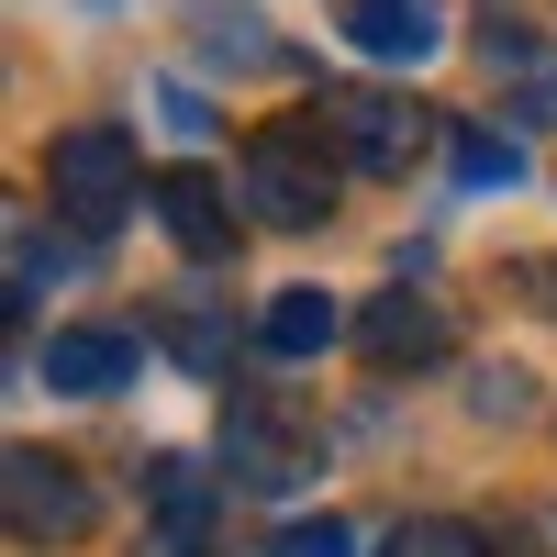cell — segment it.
I'll use <instances>...</instances> for the list:
<instances>
[{"mask_svg": "<svg viewBox=\"0 0 557 557\" xmlns=\"http://www.w3.org/2000/svg\"><path fill=\"white\" fill-rule=\"evenodd\" d=\"M235 201L246 223H268V235H312V223H335V146L301 123V134H257L246 168H235Z\"/></svg>", "mask_w": 557, "mask_h": 557, "instance_id": "2", "label": "cell"}, {"mask_svg": "<svg viewBox=\"0 0 557 557\" xmlns=\"http://www.w3.org/2000/svg\"><path fill=\"white\" fill-rule=\"evenodd\" d=\"M146 212L168 223V246H178V257H201V268H212V257H235V201H223L201 168H168V178H146Z\"/></svg>", "mask_w": 557, "mask_h": 557, "instance_id": "8", "label": "cell"}, {"mask_svg": "<svg viewBox=\"0 0 557 557\" xmlns=\"http://www.w3.org/2000/svg\"><path fill=\"white\" fill-rule=\"evenodd\" d=\"M0 502H12V535H23V546H78L89 524H101L89 480L67 469V457H45V446H12V469H0Z\"/></svg>", "mask_w": 557, "mask_h": 557, "instance_id": "4", "label": "cell"}, {"mask_svg": "<svg viewBox=\"0 0 557 557\" xmlns=\"http://www.w3.org/2000/svg\"><path fill=\"white\" fill-rule=\"evenodd\" d=\"M335 335H346V312L323 301V290H278V301L257 312V346H268V357H323Z\"/></svg>", "mask_w": 557, "mask_h": 557, "instance_id": "12", "label": "cell"}, {"mask_svg": "<svg viewBox=\"0 0 557 557\" xmlns=\"http://www.w3.org/2000/svg\"><path fill=\"white\" fill-rule=\"evenodd\" d=\"M346 34H357V57H380V67H424L446 45V0H346Z\"/></svg>", "mask_w": 557, "mask_h": 557, "instance_id": "10", "label": "cell"}, {"mask_svg": "<svg viewBox=\"0 0 557 557\" xmlns=\"http://www.w3.org/2000/svg\"><path fill=\"white\" fill-rule=\"evenodd\" d=\"M223 457H235L246 491H290V480L312 469V435H301L278 401H235V412H223Z\"/></svg>", "mask_w": 557, "mask_h": 557, "instance_id": "7", "label": "cell"}, {"mask_svg": "<svg viewBox=\"0 0 557 557\" xmlns=\"http://www.w3.org/2000/svg\"><path fill=\"white\" fill-rule=\"evenodd\" d=\"M357 357L368 368H435L446 357V312L424 290H380V301L357 312Z\"/></svg>", "mask_w": 557, "mask_h": 557, "instance_id": "9", "label": "cell"}, {"mask_svg": "<svg viewBox=\"0 0 557 557\" xmlns=\"http://www.w3.org/2000/svg\"><path fill=\"white\" fill-rule=\"evenodd\" d=\"M45 201H57L78 235H112V223L146 201V168H134V134L123 123H67L45 146Z\"/></svg>", "mask_w": 557, "mask_h": 557, "instance_id": "1", "label": "cell"}, {"mask_svg": "<svg viewBox=\"0 0 557 557\" xmlns=\"http://www.w3.org/2000/svg\"><path fill=\"white\" fill-rule=\"evenodd\" d=\"M380 557H491V535L480 524H446V513H412V524L380 535Z\"/></svg>", "mask_w": 557, "mask_h": 557, "instance_id": "13", "label": "cell"}, {"mask_svg": "<svg viewBox=\"0 0 557 557\" xmlns=\"http://www.w3.org/2000/svg\"><path fill=\"white\" fill-rule=\"evenodd\" d=\"M513 178H524V146H513V134H457V190H513Z\"/></svg>", "mask_w": 557, "mask_h": 557, "instance_id": "14", "label": "cell"}, {"mask_svg": "<svg viewBox=\"0 0 557 557\" xmlns=\"http://www.w3.org/2000/svg\"><path fill=\"white\" fill-rule=\"evenodd\" d=\"M268 557H357V535H346L335 513H323V524H290V535H278Z\"/></svg>", "mask_w": 557, "mask_h": 557, "instance_id": "15", "label": "cell"}, {"mask_svg": "<svg viewBox=\"0 0 557 557\" xmlns=\"http://www.w3.org/2000/svg\"><path fill=\"white\" fill-rule=\"evenodd\" d=\"M480 67H491V89H502V112H513V123H557V45H546L535 23L491 12V23H480Z\"/></svg>", "mask_w": 557, "mask_h": 557, "instance_id": "5", "label": "cell"}, {"mask_svg": "<svg viewBox=\"0 0 557 557\" xmlns=\"http://www.w3.org/2000/svg\"><path fill=\"white\" fill-rule=\"evenodd\" d=\"M146 513H157L146 557H212L223 546V491L190 469V457H157L146 469Z\"/></svg>", "mask_w": 557, "mask_h": 557, "instance_id": "6", "label": "cell"}, {"mask_svg": "<svg viewBox=\"0 0 557 557\" xmlns=\"http://www.w3.org/2000/svg\"><path fill=\"white\" fill-rule=\"evenodd\" d=\"M312 134H323L357 178H412V157L435 146V112H424V101H391V89H323V101H312Z\"/></svg>", "mask_w": 557, "mask_h": 557, "instance_id": "3", "label": "cell"}, {"mask_svg": "<svg viewBox=\"0 0 557 557\" xmlns=\"http://www.w3.org/2000/svg\"><path fill=\"white\" fill-rule=\"evenodd\" d=\"M45 391H78V401H101L134 380V335H112V323H67V335H45Z\"/></svg>", "mask_w": 557, "mask_h": 557, "instance_id": "11", "label": "cell"}]
</instances>
